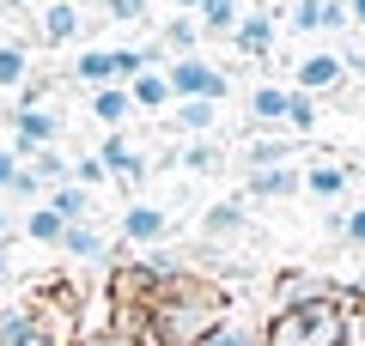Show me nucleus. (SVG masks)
Here are the masks:
<instances>
[{
    "label": "nucleus",
    "mask_w": 365,
    "mask_h": 346,
    "mask_svg": "<svg viewBox=\"0 0 365 346\" xmlns=\"http://www.w3.org/2000/svg\"><path fill=\"white\" fill-rule=\"evenodd\" d=\"M177 164L189 170V177H213V170H225V146L220 140H182L177 146Z\"/></svg>",
    "instance_id": "nucleus-25"
},
{
    "label": "nucleus",
    "mask_w": 365,
    "mask_h": 346,
    "mask_svg": "<svg viewBox=\"0 0 365 346\" xmlns=\"http://www.w3.org/2000/svg\"><path fill=\"white\" fill-rule=\"evenodd\" d=\"M110 25H153V0H98Z\"/></svg>",
    "instance_id": "nucleus-30"
},
{
    "label": "nucleus",
    "mask_w": 365,
    "mask_h": 346,
    "mask_svg": "<svg viewBox=\"0 0 365 346\" xmlns=\"http://www.w3.org/2000/svg\"><path fill=\"white\" fill-rule=\"evenodd\" d=\"M165 85H170V98H207V103L232 98V73L213 67L207 55H170L165 61Z\"/></svg>",
    "instance_id": "nucleus-3"
},
{
    "label": "nucleus",
    "mask_w": 365,
    "mask_h": 346,
    "mask_svg": "<svg viewBox=\"0 0 365 346\" xmlns=\"http://www.w3.org/2000/svg\"><path fill=\"white\" fill-rule=\"evenodd\" d=\"M170 6H177V13H189V19H195V6H201V0H170Z\"/></svg>",
    "instance_id": "nucleus-41"
},
{
    "label": "nucleus",
    "mask_w": 365,
    "mask_h": 346,
    "mask_svg": "<svg viewBox=\"0 0 365 346\" xmlns=\"http://www.w3.org/2000/svg\"><path fill=\"white\" fill-rule=\"evenodd\" d=\"M0 243H13V219H6V206H0Z\"/></svg>",
    "instance_id": "nucleus-40"
},
{
    "label": "nucleus",
    "mask_w": 365,
    "mask_h": 346,
    "mask_svg": "<svg viewBox=\"0 0 365 346\" xmlns=\"http://www.w3.org/2000/svg\"><path fill=\"white\" fill-rule=\"evenodd\" d=\"M341 237H347L353 249H365V206H353V213L341 219Z\"/></svg>",
    "instance_id": "nucleus-36"
},
{
    "label": "nucleus",
    "mask_w": 365,
    "mask_h": 346,
    "mask_svg": "<svg viewBox=\"0 0 365 346\" xmlns=\"http://www.w3.org/2000/svg\"><path fill=\"white\" fill-rule=\"evenodd\" d=\"M128 103H134V110H146V115H165L170 103H177V98H170V85H165V67L134 73V79H128Z\"/></svg>",
    "instance_id": "nucleus-18"
},
{
    "label": "nucleus",
    "mask_w": 365,
    "mask_h": 346,
    "mask_svg": "<svg viewBox=\"0 0 365 346\" xmlns=\"http://www.w3.org/2000/svg\"><path fill=\"white\" fill-rule=\"evenodd\" d=\"M43 194H49V189H43V182H37V177H31V170H25V164H19V177H13V182H6V194H0V201H31V206H37V201H43Z\"/></svg>",
    "instance_id": "nucleus-34"
},
{
    "label": "nucleus",
    "mask_w": 365,
    "mask_h": 346,
    "mask_svg": "<svg viewBox=\"0 0 365 346\" xmlns=\"http://www.w3.org/2000/svg\"><path fill=\"white\" fill-rule=\"evenodd\" d=\"M232 316L225 292L213 280H195V273H177V280L153 285L146 292V346H201V334H213Z\"/></svg>",
    "instance_id": "nucleus-1"
},
{
    "label": "nucleus",
    "mask_w": 365,
    "mask_h": 346,
    "mask_svg": "<svg viewBox=\"0 0 365 346\" xmlns=\"http://www.w3.org/2000/svg\"><path fill=\"white\" fill-rule=\"evenodd\" d=\"M73 182H79V189H98V182H110V177H104V164H98V152L73 158Z\"/></svg>",
    "instance_id": "nucleus-35"
},
{
    "label": "nucleus",
    "mask_w": 365,
    "mask_h": 346,
    "mask_svg": "<svg viewBox=\"0 0 365 346\" xmlns=\"http://www.w3.org/2000/svg\"><path fill=\"white\" fill-rule=\"evenodd\" d=\"M6 6H31V0H6Z\"/></svg>",
    "instance_id": "nucleus-42"
},
{
    "label": "nucleus",
    "mask_w": 365,
    "mask_h": 346,
    "mask_svg": "<svg viewBox=\"0 0 365 346\" xmlns=\"http://www.w3.org/2000/svg\"><path fill=\"white\" fill-rule=\"evenodd\" d=\"M347 25H365V0H347Z\"/></svg>",
    "instance_id": "nucleus-39"
},
{
    "label": "nucleus",
    "mask_w": 365,
    "mask_h": 346,
    "mask_svg": "<svg viewBox=\"0 0 365 346\" xmlns=\"http://www.w3.org/2000/svg\"><path fill=\"white\" fill-rule=\"evenodd\" d=\"M274 43H280V19L262 13V6H256V13H244V19H237V31H232V49L250 55V61H268Z\"/></svg>",
    "instance_id": "nucleus-8"
},
{
    "label": "nucleus",
    "mask_w": 365,
    "mask_h": 346,
    "mask_svg": "<svg viewBox=\"0 0 365 346\" xmlns=\"http://www.w3.org/2000/svg\"><path fill=\"white\" fill-rule=\"evenodd\" d=\"M201 243H232V237H244L250 231V213H244V201L237 194H225V201H213L207 213H201Z\"/></svg>",
    "instance_id": "nucleus-11"
},
{
    "label": "nucleus",
    "mask_w": 365,
    "mask_h": 346,
    "mask_svg": "<svg viewBox=\"0 0 365 346\" xmlns=\"http://www.w3.org/2000/svg\"><path fill=\"white\" fill-rule=\"evenodd\" d=\"M304 298H329V285L317 280V273H287V280H280V298H274V310L304 304Z\"/></svg>",
    "instance_id": "nucleus-29"
},
{
    "label": "nucleus",
    "mask_w": 365,
    "mask_h": 346,
    "mask_svg": "<svg viewBox=\"0 0 365 346\" xmlns=\"http://www.w3.org/2000/svg\"><path fill=\"white\" fill-rule=\"evenodd\" d=\"M299 177H304V194H317V201H341V194H347V182H353V170L335 164V158H317V164L299 170Z\"/></svg>",
    "instance_id": "nucleus-19"
},
{
    "label": "nucleus",
    "mask_w": 365,
    "mask_h": 346,
    "mask_svg": "<svg viewBox=\"0 0 365 346\" xmlns=\"http://www.w3.org/2000/svg\"><path fill=\"white\" fill-rule=\"evenodd\" d=\"M304 189V177H299V164H274V170H244V194L237 201H287V194H299Z\"/></svg>",
    "instance_id": "nucleus-10"
},
{
    "label": "nucleus",
    "mask_w": 365,
    "mask_h": 346,
    "mask_svg": "<svg viewBox=\"0 0 365 346\" xmlns=\"http://www.w3.org/2000/svg\"><path fill=\"white\" fill-rule=\"evenodd\" d=\"M170 237V213L165 206H153V201H134L128 213H122V243H134V249H153V243H165Z\"/></svg>",
    "instance_id": "nucleus-9"
},
{
    "label": "nucleus",
    "mask_w": 365,
    "mask_h": 346,
    "mask_svg": "<svg viewBox=\"0 0 365 346\" xmlns=\"http://www.w3.org/2000/svg\"><path fill=\"white\" fill-rule=\"evenodd\" d=\"M25 170L43 182V189H61V182H73V164H67V158L55 152V146H37V152L25 158Z\"/></svg>",
    "instance_id": "nucleus-26"
},
{
    "label": "nucleus",
    "mask_w": 365,
    "mask_h": 346,
    "mask_svg": "<svg viewBox=\"0 0 365 346\" xmlns=\"http://www.w3.org/2000/svg\"><path fill=\"white\" fill-rule=\"evenodd\" d=\"M13 177H19V158L0 146V194H6V182H13Z\"/></svg>",
    "instance_id": "nucleus-38"
},
{
    "label": "nucleus",
    "mask_w": 365,
    "mask_h": 346,
    "mask_svg": "<svg viewBox=\"0 0 365 346\" xmlns=\"http://www.w3.org/2000/svg\"><path fill=\"white\" fill-rule=\"evenodd\" d=\"M67 346H146V334H134V328H86Z\"/></svg>",
    "instance_id": "nucleus-31"
},
{
    "label": "nucleus",
    "mask_w": 365,
    "mask_h": 346,
    "mask_svg": "<svg viewBox=\"0 0 365 346\" xmlns=\"http://www.w3.org/2000/svg\"><path fill=\"white\" fill-rule=\"evenodd\" d=\"M0 110H6V98H0Z\"/></svg>",
    "instance_id": "nucleus-43"
},
{
    "label": "nucleus",
    "mask_w": 365,
    "mask_h": 346,
    "mask_svg": "<svg viewBox=\"0 0 365 346\" xmlns=\"http://www.w3.org/2000/svg\"><path fill=\"white\" fill-rule=\"evenodd\" d=\"M323 31H347V0H323Z\"/></svg>",
    "instance_id": "nucleus-37"
},
{
    "label": "nucleus",
    "mask_w": 365,
    "mask_h": 346,
    "mask_svg": "<svg viewBox=\"0 0 365 346\" xmlns=\"http://www.w3.org/2000/svg\"><path fill=\"white\" fill-rule=\"evenodd\" d=\"M237 19H244V0H201V6H195L201 37H232Z\"/></svg>",
    "instance_id": "nucleus-23"
},
{
    "label": "nucleus",
    "mask_w": 365,
    "mask_h": 346,
    "mask_svg": "<svg viewBox=\"0 0 365 346\" xmlns=\"http://www.w3.org/2000/svg\"><path fill=\"white\" fill-rule=\"evenodd\" d=\"M201 346H268V340H262V328H250V322L225 316L213 334H201Z\"/></svg>",
    "instance_id": "nucleus-27"
},
{
    "label": "nucleus",
    "mask_w": 365,
    "mask_h": 346,
    "mask_svg": "<svg viewBox=\"0 0 365 346\" xmlns=\"http://www.w3.org/2000/svg\"><path fill=\"white\" fill-rule=\"evenodd\" d=\"M86 37V6L79 0H43L37 6V43L49 49H67V43Z\"/></svg>",
    "instance_id": "nucleus-6"
},
{
    "label": "nucleus",
    "mask_w": 365,
    "mask_h": 346,
    "mask_svg": "<svg viewBox=\"0 0 365 346\" xmlns=\"http://www.w3.org/2000/svg\"><path fill=\"white\" fill-rule=\"evenodd\" d=\"M6 128H13V146H6V152L25 164L37 146L61 140V110H49V103H37V110H6Z\"/></svg>",
    "instance_id": "nucleus-4"
},
{
    "label": "nucleus",
    "mask_w": 365,
    "mask_h": 346,
    "mask_svg": "<svg viewBox=\"0 0 365 346\" xmlns=\"http://www.w3.org/2000/svg\"><path fill=\"white\" fill-rule=\"evenodd\" d=\"M55 249H61V256H73V261H86V268H104V261H110V243H104V231L91 225V219L67 225V231H61V243H55Z\"/></svg>",
    "instance_id": "nucleus-15"
},
{
    "label": "nucleus",
    "mask_w": 365,
    "mask_h": 346,
    "mask_svg": "<svg viewBox=\"0 0 365 346\" xmlns=\"http://www.w3.org/2000/svg\"><path fill=\"white\" fill-rule=\"evenodd\" d=\"M287 25L299 31V37H311V31H323V0H292Z\"/></svg>",
    "instance_id": "nucleus-33"
},
{
    "label": "nucleus",
    "mask_w": 365,
    "mask_h": 346,
    "mask_svg": "<svg viewBox=\"0 0 365 346\" xmlns=\"http://www.w3.org/2000/svg\"><path fill=\"white\" fill-rule=\"evenodd\" d=\"M25 79H31V43L25 37H6V43H0V98H13Z\"/></svg>",
    "instance_id": "nucleus-21"
},
{
    "label": "nucleus",
    "mask_w": 365,
    "mask_h": 346,
    "mask_svg": "<svg viewBox=\"0 0 365 346\" xmlns=\"http://www.w3.org/2000/svg\"><path fill=\"white\" fill-rule=\"evenodd\" d=\"M67 73H73L86 91H98V85H116V49H79Z\"/></svg>",
    "instance_id": "nucleus-20"
},
{
    "label": "nucleus",
    "mask_w": 365,
    "mask_h": 346,
    "mask_svg": "<svg viewBox=\"0 0 365 346\" xmlns=\"http://www.w3.org/2000/svg\"><path fill=\"white\" fill-rule=\"evenodd\" d=\"M287 128L299 134H317V98H304V91H292V103H287Z\"/></svg>",
    "instance_id": "nucleus-32"
},
{
    "label": "nucleus",
    "mask_w": 365,
    "mask_h": 346,
    "mask_svg": "<svg viewBox=\"0 0 365 346\" xmlns=\"http://www.w3.org/2000/svg\"><path fill=\"white\" fill-rule=\"evenodd\" d=\"M43 206H49L61 225H79V219H91V189H79V182H61V189L43 194Z\"/></svg>",
    "instance_id": "nucleus-24"
},
{
    "label": "nucleus",
    "mask_w": 365,
    "mask_h": 346,
    "mask_svg": "<svg viewBox=\"0 0 365 346\" xmlns=\"http://www.w3.org/2000/svg\"><path fill=\"white\" fill-rule=\"evenodd\" d=\"M262 340L268 346H341L347 340V310H341V298H304V304H287L274 310V322L262 328Z\"/></svg>",
    "instance_id": "nucleus-2"
},
{
    "label": "nucleus",
    "mask_w": 365,
    "mask_h": 346,
    "mask_svg": "<svg viewBox=\"0 0 365 346\" xmlns=\"http://www.w3.org/2000/svg\"><path fill=\"white\" fill-rule=\"evenodd\" d=\"M347 85V61H341L335 49H317L299 61V79H292V91H304V98H323V91H341Z\"/></svg>",
    "instance_id": "nucleus-7"
},
{
    "label": "nucleus",
    "mask_w": 365,
    "mask_h": 346,
    "mask_svg": "<svg viewBox=\"0 0 365 346\" xmlns=\"http://www.w3.org/2000/svg\"><path fill=\"white\" fill-rule=\"evenodd\" d=\"M61 231H67V225H61V219H55V213H49V206H43V201H37V206H31V213H25V237H31V243L55 249V243H61Z\"/></svg>",
    "instance_id": "nucleus-28"
},
{
    "label": "nucleus",
    "mask_w": 365,
    "mask_h": 346,
    "mask_svg": "<svg viewBox=\"0 0 365 346\" xmlns=\"http://www.w3.org/2000/svg\"><path fill=\"white\" fill-rule=\"evenodd\" d=\"M0 346H67V334H55L43 304H13L0 310Z\"/></svg>",
    "instance_id": "nucleus-5"
},
{
    "label": "nucleus",
    "mask_w": 365,
    "mask_h": 346,
    "mask_svg": "<svg viewBox=\"0 0 365 346\" xmlns=\"http://www.w3.org/2000/svg\"><path fill=\"white\" fill-rule=\"evenodd\" d=\"M165 122L177 134H189V140H207L213 134V122H220V103H207V98H177L165 110Z\"/></svg>",
    "instance_id": "nucleus-14"
},
{
    "label": "nucleus",
    "mask_w": 365,
    "mask_h": 346,
    "mask_svg": "<svg viewBox=\"0 0 365 346\" xmlns=\"http://www.w3.org/2000/svg\"><path fill=\"white\" fill-rule=\"evenodd\" d=\"M287 103H292V85H250L244 98L250 128H287Z\"/></svg>",
    "instance_id": "nucleus-13"
},
{
    "label": "nucleus",
    "mask_w": 365,
    "mask_h": 346,
    "mask_svg": "<svg viewBox=\"0 0 365 346\" xmlns=\"http://www.w3.org/2000/svg\"><path fill=\"white\" fill-rule=\"evenodd\" d=\"M86 110H91V122H98L104 134H122V122L134 115V103H128V85H98V91L86 98Z\"/></svg>",
    "instance_id": "nucleus-16"
},
{
    "label": "nucleus",
    "mask_w": 365,
    "mask_h": 346,
    "mask_svg": "<svg viewBox=\"0 0 365 346\" xmlns=\"http://www.w3.org/2000/svg\"><path fill=\"white\" fill-rule=\"evenodd\" d=\"M98 164H104V177H116L122 189H140V182H146V158L134 152L122 134H104V146H98Z\"/></svg>",
    "instance_id": "nucleus-12"
},
{
    "label": "nucleus",
    "mask_w": 365,
    "mask_h": 346,
    "mask_svg": "<svg viewBox=\"0 0 365 346\" xmlns=\"http://www.w3.org/2000/svg\"><path fill=\"white\" fill-rule=\"evenodd\" d=\"M153 43H158L165 55H201V25H195L189 13H177V19H165V25H158Z\"/></svg>",
    "instance_id": "nucleus-22"
},
{
    "label": "nucleus",
    "mask_w": 365,
    "mask_h": 346,
    "mask_svg": "<svg viewBox=\"0 0 365 346\" xmlns=\"http://www.w3.org/2000/svg\"><path fill=\"white\" fill-rule=\"evenodd\" d=\"M292 158H299V140H287V134L244 140V170H274V164H292Z\"/></svg>",
    "instance_id": "nucleus-17"
}]
</instances>
